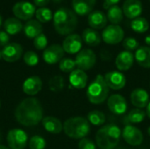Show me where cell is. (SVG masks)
I'll return each mask as SVG.
<instances>
[{
  "label": "cell",
  "mask_w": 150,
  "mask_h": 149,
  "mask_svg": "<svg viewBox=\"0 0 150 149\" xmlns=\"http://www.w3.org/2000/svg\"><path fill=\"white\" fill-rule=\"evenodd\" d=\"M63 131L71 139L82 140L90 133L91 125L83 117H72L63 123Z\"/></svg>",
  "instance_id": "4"
},
{
  "label": "cell",
  "mask_w": 150,
  "mask_h": 149,
  "mask_svg": "<svg viewBox=\"0 0 150 149\" xmlns=\"http://www.w3.org/2000/svg\"><path fill=\"white\" fill-rule=\"evenodd\" d=\"M87 82H88V76L85 73V71L82 69L76 68L73 70L69 75L70 84L77 90L84 89L87 85Z\"/></svg>",
  "instance_id": "22"
},
{
  "label": "cell",
  "mask_w": 150,
  "mask_h": 149,
  "mask_svg": "<svg viewBox=\"0 0 150 149\" xmlns=\"http://www.w3.org/2000/svg\"><path fill=\"white\" fill-rule=\"evenodd\" d=\"M105 81L108 85L109 89L113 90H120L126 86L127 79L124 74L120 71H110L104 76Z\"/></svg>",
  "instance_id": "12"
},
{
  "label": "cell",
  "mask_w": 150,
  "mask_h": 149,
  "mask_svg": "<svg viewBox=\"0 0 150 149\" xmlns=\"http://www.w3.org/2000/svg\"><path fill=\"white\" fill-rule=\"evenodd\" d=\"M122 11L124 15L127 18L133 20L142 14L143 11V6L140 0H125Z\"/></svg>",
  "instance_id": "16"
},
{
  "label": "cell",
  "mask_w": 150,
  "mask_h": 149,
  "mask_svg": "<svg viewBox=\"0 0 150 149\" xmlns=\"http://www.w3.org/2000/svg\"><path fill=\"white\" fill-rule=\"evenodd\" d=\"M27 134L22 129H11L7 134V143L11 149H25L27 145Z\"/></svg>",
  "instance_id": "8"
},
{
  "label": "cell",
  "mask_w": 150,
  "mask_h": 149,
  "mask_svg": "<svg viewBox=\"0 0 150 149\" xmlns=\"http://www.w3.org/2000/svg\"><path fill=\"white\" fill-rule=\"evenodd\" d=\"M107 17L101 11H91L88 16V24L91 28L98 30L106 27L107 25Z\"/></svg>",
  "instance_id": "19"
},
{
  "label": "cell",
  "mask_w": 150,
  "mask_h": 149,
  "mask_svg": "<svg viewBox=\"0 0 150 149\" xmlns=\"http://www.w3.org/2000/svg\"><path fill=\"white\" fill-rule=\"evenodd\" d=\"M145 43H146L148 46H149L150 47V34H149L148 36H146V38H145Z\"/></svg>",
  "instance_id": "44"
},
{
  "label": "cell",
  "mask_w": 150,
  "mask_h": 149,
  "mask_svg": "<svg viewBox=\"0 0 150 149\" xmlns=\"http://www.w3.org/2000/svg\"><path fill=\"white\" fill-rule=\"evenodd\" d=\"M23 53V48L21 45L18 43H9L5 47H4L3 50L1 51L2 58L7 62H14L18 61Z\"/></svg>",
  "instance_id": "15"
},
{
  "label": "cell",
  "mask_w": 150,
  "mask_h": 149,
  "mask_svg": "<svg viewBox=\"0 0 150 149\" xmlns=\"http://www.w3.org/2000/svg\"><path fill=\"white\" fill-rule=\"evenodd\" d=\"M35 16H36V18L38 19V21L41 22V23H47V22L50 21L53 18L51 10L48 8H46V7L39 8L35 12Z\"/></svg>",
  "instance_id": "33"
},
{
  "label": "cell",
  "mask_w": 150,
  "mask_h": 149,
  "mask_svg": "<svg viewBox=\"0 0 150 149\" xmlns=\"http://www.w3.org/2000/svg\"><path fill=\"white\" fill-rule=\"evenodd\" d=\"M0 107H1V103H0Z\"/></svg>",
  "instance_id": "51"
},
{
  "label": "cell",
  "mask_w": 150,
  "mask_h": 149,
  "mask_svg": "<svg viewBox=\"0 0 150 149\" xmlns=\"http://www.w3.org/2000/svg\"><path fill=\"white\" fill-rule=\"evenodd\" d=\"M130 100L134 106L138 109H143L147 107L149 103V95L146 90L138 88L131 92Z\"/></svg>",
  "instance_id": "18"
},
{
  "label": "cell",
  "mask_w": 150,
  "mask_h": 149,
  "mask_svg": "<svg viewBox=\"0 0 150 149\" xmlns=\"http://www.w3.org/2000/svg\"><path fill=\"white\" fill-rule=\"evenodd\" d=\"M78 149H97L95 142L88 138H83L78 142Z\"/></svg>",
  "instance_id": "39"
},
{
  "label": "cell",
  "mask_w": 150,
  "mask_h": 149,
  "mask_svg": "<svg viewBox=\"0 0 150 149\" xmlns=\"http://www.w3.org/2000/svg\"><path fill=\"white\" fill-rule=\"evenodd\" d=\"M4 27L8 34L14 35L18 33L22 30L23 25L21 21L17 18H9L5 20Z\"/></svg>",
  "instance_id": "29"
},
{
  "label": "cell",
  "mask_w": 150,
  "mask_h": 149,
  "mask_svg": "<svg viewBox=\"0 0 150 149\" xmlns=\"http://www.w3.org/2000/svg\"><path fill=\"white\" fill-rule=\"evenodd\" d=\"M9 40H10L9 34L6 32L0 31V47H5L6 45H8Z\"/></svg>",
  "instance_id": "40"
},
{
  "label": "cell",
  "mask_w": 150,
  "mask_h": 149,
  "mask_svg": "<svg viewBox=\"0 0 150 149\" xmlns=\"http://www.w3.org/2000/svg\"><path fill=\"white\" fill-rule=\"evenodd\" d=\"M33 46L37 50H43L47 48V39L45 34L40 33L33 40Z\"/></svg>",
  "instance_id": "38"
},
{
  "label": "cell",
  "mask_w": 150,
  "mask_h": 149,
  "mask_svg": "<svg viewBox=\"0 0 150 149\" xmlns=\"http://www.w3.org/2000/svg\"><path fill=\"white\" fill-rule=\"evenodd\" d=\"M24 61L28 66H35L39 62L38 54L33 51H27L24 54Z\"/></svg>",
  "instance_id": "37"
},
{
  "label": "cell",
  "mask_w": 150,
  "mask_h": 149,
  "mask_svg": "<svg viewBox=\"0 0 150 149\" xmlns=\"http://www.w3.org/2000/svg\"><path fill=\"white\" fill-rule=\"evenodd\" d=\"M1 25H2V17L0 15V26H1Z\"/></svg>",
  "instance_id": "48"
},
{
  "label": "cell",
  "mask_w": 150,
  "mask_h": 149,
  "mask_svg": "<svg viewBox=\"0 0 150 149\" xmlns=\"http://www.w3.org/2000/svg\"><path fill=\"white\" fill-rule=\"evenodd\" d=\"M50 2V0H33V3L36 6L39 7H45L48 3Z\"/></svg>",
  "instance_id": "42"
},
{
  "label": "cell",
  "mask_w": 150,
  "mask_h": 149,
  "mask_svg": "<svg viewBox=\"0 0 150 149\" xmlns=\"http://www.w3.org/2000/svg\"><path fill=\"white\" fill-rule=\"evenodd\" d=\"M87 119L93 126H103L105 123L106 117H105V113L103 112L94 110V111H91V112H90L88 113Z\"/></svg>",
  "instance_id": "31"
},
{
  "label": "cell",
  "mask_w": 150,
  "mask_h": 149,
  "mask_svg": "<svg viewBox=\"0 0 150 149\" xmlns=\"http://www.w3.org/2000/svg\"><path fill=\"white\" fill-rule=\"evenodd\" d=\"M0 149H11L10 148H7L5 146H3V145H0Z\"/></svg>",
  "instance_id": "45"
},
{
  "label": "cell",
  "mask_w": 150,
  "mask_h": 149,
  "mask_svg": "<svg viewBox=\"0 0 150 149\" xmlns=\"http://www.w3.org/2000/svg\"><path fill=\"white\" fill-rule=\"evenodd\" d=\"M134 59L139 66L144 68H150V47H140L134 54Z\"/></svg>",
  "instance_id": "25"
},
{
  "label": "cell",
  "mask_w": 150,
  "mask_h": 149,
  "mask_svg": "<svg viewBox=\"0 0 150 149\" xmlns=\"http://www.w3.org/2000/svg\"><path fill=\"white\" fill-rule=\"evenodd\" d=\"M122 46L126 51H129V52L137 50L140 47H139L140 44H139L138 40L133 37H128V38L124 39L122 41Z\"/></svg>",
  "instance_id": "36"
},
{
  "label": "cell",
  "mask_w": 150,
  "mask_h": 149,
  "mask_svg": "<svg viewBox=\"0 0 150 149\" xmlns=\"http://www.w3.org/2000/svg\"><path fill=\"white\" fill-rule=\"evenodd\" d=\"M64 50L62 46L59 44H53L47 47L43 52V60L47 64L53 65L57 62H60L64 56Z\"/></svg>",
  "instance_id": "11"
},
{
  "label": "cell",
  "mask_w": 150,
  "mask_h": 149,
  "mask_svg": "<svg viewBox=\"0 0 150 149\" xmlns=\"http://www.w3.org/2000/svg\"><path fill=\"white\" fill-rule=\"evenodd\" d=\"M134 60V55L132 52L121 51L116 57L115 65L119 71H127L133 67Z\"/></svg>",
  "instance_id": "17"
},
{
  "label": "cell",
  "mask_w": 150,
  "mask_h": 149,
  "mask_svg": "<svg viewBox=\"0 0 150 149\" xmlns=\"http://www.w3.org/2000/svg\"><path fill=\"white\" fill-rule=\"evenodd\" d=\"M55 31L61 35L71 34L77 26V17L76 13L68 8L58 9L53 17Z\"/></svg>",
  "instance_id": "2"
},
{
  "label": "cell",
  "mask_w": 150,
  "mask_h": 149,
  "mask_svg": "<svg viewBox=\"0 0 150 149\" xmlns=\"http://www.w3.org/2000/svg\"><path fill=\"white\" fill-rule=\"evenodd\" d=\"M102 40L108 45H116L123 41L124 31L119 25H109L102 32Z\"/></svg>",
  "instance_id": "6"
},
{
  "label": "cell",
  "mask_w": 150,
  "mask_h": 149,
  "mask_svg": "<svg viewBox=\"0 0 150 149\" xmlns=\"http://www.w3.org/2000/svg\"><path fill=\"white\" fill-rule=\"evenodd\" d=\"M12 11L13 14L19 20H30V18H33V16L35 14L36 10L35 6L29 3V2H18L16 3L13 7H12Z\"/></svg>",
  "instance_id": "10"
},
{
  "label": "cell",
  "mask_w": 150,
  "mask_h": 149,
  "mask_svg": "<svg viewBox=\"0 0 150 149\" xmlns=\"http://www.w3.org/2000/svg\"><path fill=\"white\" fill-rule=\"evenodd\" d=\"M149 1H150V0H149Z\"/></svg>",
  "instance_id": "52"
},
{
  "label": "cell",
  "mask_w": 150,
  "mask_h": 149,
  "mask_svg": "<svg viewBox=\"0 0 150 149\" xmlns=\"http://www.w3.org/2000/svg\"><path fill=\"white\" fill-rule=\"evenodd\" d=\"M148 134H149V136H150V126H149V128H148Z\"/></svg>",
  "instance_id": "47"
},
{
  "label": "cell",
  "mask_w": 150,
  "mask_h": 149,
  "mask_svg": "<svg viewBox=\"0 0 150 149\" xmlns=\"http://www.w3.org/2000/svg\"><path fill=\"white\" fill-rule=\"evenodd\" d=\"M15 118L18 123L25 126H33L43 119V108L35 97L23 99L15 109Z\"/></svg>",
  "instance_id": "1"
},
{
  "label": "cell",
  "mask_w": 150,
  "mask_h": 149,
  "mask_svg": "<svg viewBox=\"0 0 150 149\" xmlns=\"http://www.w3.org/2000/svg\"><path fill=\"white\" fill-rule=\"evenodd\" d=\"M76 67V62L71 58H63L59 62V68L64 73H71L73 70H75Z\"/></svg>",
  "instance_id": "34"
},
{
  "label": "cell",
  "mask_w": 150,
  "mask_h": 149,
  "mask_svg": "<svg viewBox=\"0 0 150 149\" xmlns=\"http://www.w3.org/2000/svg\"><path fill=\"white\" fill-rule=\"evenodd\" d=\"M95 4L96 0H72L74 12L80 16H84L93 11Z\"/></svg>",
  "instance_id": "21"
},
{
  "label": "cell",
  "mask_w": 150,
  "mask_h": 149,
  "mask_svg": "<svg viewBox=\"0 0 150 149\" xmlns=\"http://www.w3.org/2000/svg\"><path fill=\"white\" fill-rule=\"evenodd\" d=\"M82 39L85 44L90 47H97L101 43L102 37L99 32L92 28H86L83 30Z\"/></svg>",
  "instance_id": "24"
},
{
  "label": "cell",
  "mask_w": 150,
  "mask_h": 149,
  "mask_svg": "<svg viewBox=\"0 0 150 149\" xmlns=\"http://www.w3.org/2000/svg\"><path fill=\"white\" fill-rule=\"evenodd\" d=\"M107 106L111 112L116 115H122L127 110V102L126 98L120 94H113L107 99Z\"/></svg>",
  "instance_id": "13"
},
{
  "label": "cell",
  "mask_w": 150,
  "mask_h": 149,
  "mask_svg": "<svg viewBox=\"0 0 150 149\" xmlns=\"http://www.w3.org/2000/svg\"><path fill=\"white\" fill-rule=\"evenodd\" d=\"M120 0H104V4L103 7L105 10H108L109 8H111L113 5H116Z\"/></svg>",
  "instance_id": "41"
},
{
  "label": "cell",
  "mask_w": 150,
  "mask_h": 149,
  "mask_svg": "<svg viewBox=\"0 0 150 149\" xmlns=\"http://www.w3.org/2000/svg\"><path fill=\"white\" fill-rule=\"evenodd\" d=\"M110 89L102 75H98L95 80L88 86L86 96L88 100L93 105L104 103L109 96Z\"/></svg>",
  "instance_id": "5"
},
{
  "label": "cell",
  "mask_w": 150,
  "mask_h": 149,
  "mask_svg": "<svg viewBox=\"0 0 150 149\" xmlns=\"http://www.w3.org/2000/svg\"><path fill=\"white\" fill-rule=\"evenodd\" d=\"M97 61V56L94 51L89 48H85L77 53L76 57L75 59L76 66L77 68L82 69L83 71L89 70L92 68Z\"/></svg>",
  "instance_id": "7"
},
{
  "label": "cell",
  "mask_w": 150,
  "mask_h": 149,
  "mask_svg": "<svg viewBox=\"0 0 150 149\" xmlns=\"http://www.w3.org/2000/svg\"><path fill=\"white\" fill-rule=\"evenodd\" d=\"M1 140H2V134H1V132H0V141H1Z\"/></svg>",
  "instance_id": "49"
},
{
  "label": "cell",
  "mask_w": 150,
  "mask_h": 149,
  "mask_svg": "<svg viewBox=\"0 0 150 149\" xmlns=\"http://www.w3.org/2000/svg\"><path fill=\"white\" fill-rule=\"evenodd\" d=\"M64 79L62 76H54L48 81V86L53 92H60L64 88Z\"/></svg>",
  "instance_id": "32"
},
{
  "label": "cell",
  "mask_w": 150,
  "mask_h": 149,
  "mask_svg": "<svg viewBox=\"0 0 150 149\" xmlns=\"http://www.w3.org/2000/svg\"><path fill=\"white\" fill-rule=\"evenodd\" d=\"M146 117V112L142 109H133L131 110L124 118V123L127 125L130 124H139L142 123Z\"/></svg>",
  "instance_id": "27"
},
{
  "label": "cell",
  "mask_w": 150,
  "mask_h": 149,
  "mask_svg": "<svg viewBox=\"0 0 150 149\" xmlns=\"http://www.w3.org/2000/svg\"><path fill=\"white\" fill-rule=\"evenodd\" d=\"M146 108H147L146 109V115L150 119V101L149 103V105H148V106Z\"/></svg>",
  "instance_id": "43"
},
{
  "label": "cell",
  "mask_w": 150,
  "mask_h": 149,
  "mask_svg": "<svg viewBox=\"0 0 150 149\" xmlns=\"http://www.w3.org/2000/svg\"><path fill=\"white\" fill-rule=\"evenodd\" d=\"M82 46L83 39L80 35L76 33H71L68 35L62 42V48L64 52L69 54L79 53L81 51Z\"/></svg>",
  "instance_id": "14"
},
{
  "label": "cell",
  "mask_w": 150,
  "mask_h": 149,
  "mask_svg": "<svg viewBox=\"0 0 150 149\" xmlns=\"http://www.w3.org/2000/svg\"><path fill=\"white\" fill-rule=\"evenodd\" d=\"M2 58V54H1V51H0V59Z\"/></svg>",
  "instance_id": "50"
},
{
  "label": "cell",
  "mask_w": 150,
  "mask_h": 149,
  "mask_svg": "<svg viewBox=\"0 0 150 149\" xmlns=\"http://www.w3.org/2000/svg\"><path fill=\"white\" fill-rule=\"evenodd\" d=\"M131 29L137 33H144L149 28V24L145 18L138 17L133 19L130 23Z\"/></svg>",
  "instance_id": "30"
},
{
  "label": "cell",
  "mask_w": 150,
  "mask_h": 149,
  "mask_svg": "<svg viewBox=\"0 0 150 149\" xmlns=\"http://www.w3.org/2000/svg\"><path fill=\"white\" fill-rule=\"evenodd\" d=\"M53 2H54V3H60V2H62V0H53Z\"/></svg>",
  "instance_id": "46"
},
{
  "label": "cell",
  "mask_w": 150,
  "mask_h": 149,
  "mask_svg": "<svg viewBox=\"0 0 150 149\" xmlns=\"http://www.w3.org/2000/svg\"><path fill=\"white\" fill-rule=\"evenodd\" d=\"M46 145L47 144L45 139L39 135L33 136L28 143V147L30 149H45Z\"/></svg>",
  "instance_id": "35"
},
{
  "label": "cell",
  "mask_w": 150,
  "mask_h": 149,
  "mask_svg": "<svg viewBox=\"0 0 150 149\" xmlns=\"http://www.w3.org/2000/svg\"><path fill=\"white\" fill-rule=\"evenodd\" d=\"M123 11L118 5H113L107 10V19L112 23V25H120L123 20Z\"/></svg>",
  "instance_id": "28"
},
{
  "label": "cell",
  "mask_w": 150,
  "mask_h": 149,
  "mask_svg": "<svg viewBox=\"0 0 150 149\" xmlns=\"http://www.w3.org/2000/svg\"><path fill=\"white\" fill-rule=\"evenodd\" d=\"M42 89V81L37 76H33L25 80L23 83V91L29 95L34 96L38 94Z\"/></svg>",
  "instance_id": "20"
},
{
  "label": "cell",
  "mask_w": 150,
  "mask_h": 149,
  "mask_svg": "<svg viewBox=\"0 0 150 149\" xmlns=\"http://www.w3.org/2000/svg\"><path fill=\"white\" fill-rule=\"evenodd\" d=\"M121 136L128 145L133 147L140 146L144 140L142 131L136 126L132 125H127L123 128Z\"/></svg>",
  "instance_id": "9"
},
{
  "label": "cell",
  "mask_w": 150,
  "mask_h": 149,
  "mask_svg": "<svg viewBox=\"0 0 150 149\" xmlns=\"http://www.w3.org/2000/svg\"><path fill=\"white\" fill-rule=\"evenodd\" d=\"M42 126L45 130L53 134H58L63 130V125L61 120L55 117L47 116L43 118L42 119Z\"/></svg>",
  "instance_id": "23"
},
{
  "label": "cell",
  "mask_w": 150,
  "mask_h": 149,
  "mask_svg": "<svg viewBox=\"0 0 150 149\" xmlns=\"http://www.w3.org/2000/svg\"><path fill=\"white\" fill-rule=\"evenodd\" d=\"M121 133L122 132L117 125H105L97 132L96 144L100 149H114L120 143Z\"/></svg>",
  "instance_id": "3"
},
{
  "label": "cell",
  "mask_w": 150,
  "mask_h": 149,
  "mask_svg": "<svg viewBox=\"0 0 150 149\" xmlns=\"http://www.w3.org/2000/svg\"><path fill=\"white\" fill-rule=\"evenodd\" d=\"M24 32L26 37L30 39H34L38 35L42 33V25L38 20L30 19L25 24Z\"/></svg>",
  "instance_id": "26"
}]
</instances>
